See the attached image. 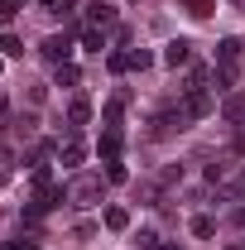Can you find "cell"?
I'll list each match as a JSON object with an SVG mask.
<instances>
[{
    "mask_svg": "<svg viewBox=\"0 0 245 250\" xmlns=\"http://www.w3.org/2000/svg\"><path fill=\"white\" fill-rule=\"evenodd\" d=\"M39 53L53 62V67H58V62H67V58H72V34H67V29H62V34H48V39L39 43Z\"/></svg>",
    "mask_w": 245,
    "mask_h": 250,
    "instance_id": "6da1fadb",
    "label": "cell"
},
{
    "mask_svg": "<svg viewBox=\"0 0 245 250\" xmlns=\"http://www.w3.org/2000/svg\"><path fill=\"white\" fill-rule=\"evenodd\" d=\"M67 197H72L77 207H92V202H101V178H96V173H82L77 183L67 188Z\"/></svg>",
    "mask_w": 245,
    "mask_h": 250,
    "instance_id": "7a4b0ae2",
    "label": "cell"
},
{
    "mask_svg": "<svg viewBox=\"0 0 245 250\" xmlns=\"http://www.w3.org/2000/svg\"><path fill=\"white\" fill-rule=\"evenodd\" d=\"M183 111H187V121H202V116L212 111V92H207V87H187Z\"/></svg>",
    "mask_w": 245,
    "mask_h": 250,
    "instance_id": "3957f363",
    "label": "cell"
},
{
    "mask_svg": "<svg viewBox=\"0 0 245 250\" xmlns=\"http://www.w3.org/2000/svg\"><path fill=\"white\" fill-rule=\"evenodd\" d=\"M187 58H192V43H187V39H173V43H168V48H163V62H168V67H173V72H178V67H183Z\"/></svg>",
    "mask_w": 245,
    "mask_h": 250,
    "instance_id": "277c9868",
    "label": "cell"
},
{
    "mask_svg": "<svg viewBox=\"0 0 245 250\" xmlns=\"http://www.w3.org/2000/svg\"><path fill=\"white\" fill-rule=\"evenodd\" d=\"M125 101H130V92H125V87H121V92H116V96H111V101H106V111H101V121H106V125H116V130H121V111H125Z\"/></svg>",
    "mask_w": 245,
    "mask_h": 250,
    "instance_id": "5b68a950",
    "label": "cell"
},
{
    "mask_svg": "<svg viewBox=\"0 0 245 250\" xmlns=\"http://www.w3.org/2000/svg\"><path fill=\"white\" fill-rule=\"evenodd\" d=\"M216 62L241 67V39H221V43H216Z\"/></svg>",
    "mask_w": 245,
    "mask_h": 250,
    "instance_id": "8992f818",
    "label": "cell"
},
{
    "mask_svg": "<svg viewBox=\"0 0 245 250\" xmlns=\"http://www.w3.org/2000/svg\"><path fill=\"white\" fill-rule=\"evenodd\" d=\"M77 39H82V48H92V53H101V48H106L101 24H82V29H77Z\"/></svg>",
    "mask_w": 245,
    "mask_h": 250,
    "instance_id": "52a82bcc",
    "label": "cell"
},
{
    "mask_svg": "<svg viewBox=\"0 0 245 250\" xmlns=\"http://www.w3.org/2000/svg\"><path fill=\"white\" fill-rule=\"evenodd\" d=\"M121 145H125L121 130H116V125H106V130H101V154H106V159H121Z\"/></svg>",
    "mask_w": 245,
    "mask_h": 250,
    "instance_id": "ba28073f",
    "label": "cell"
},
{
    "mask_svg": "<svg viewBox=\"0 0 245 250\" xmlns=\"http://www.w3.org/2000/svg\"><path fill=\"white\" fill-rule=\"evenodd\" d=\"M101 221H106V231H130V212L125 207H106Z\"/></svg>",
    "mask_w": 245,
    "mask_h": 250,
    "instance_id": "9c48e42d",
    "label": "cell"
},
{
    "mask_svg": "<svg viewBox=\"0 0 245 250\" xmlns=\"http://www.w3.org/2000/svg\"><path fill=\"white\" fill-rule=\"evenodd\" d=\"M87 20H92V24H111V20H116V5H106V0H92V5H87Z\"/></svg>",
    "mask_w": 245,
    "mask_h": 250,
    "instance_id": "30bf717a",
    "label": "cell"
},
{
    "mask_svg": "<svg viewBox=\"0 0 245 250\" xmlns=\"http://www.w3.org/2000/svg\"><path fill=\"white\" fill-rule=\"evenodd\" d=\"M58 159H62V168H77V164L87 159V149H82L77 140H67V145H62V149H58Z\"/></svg>",
    "mask_w": 245,
    "mask_h": 250,
    "instance_id": "8fae6325",
    "label": "cell"
},
{
    "mask_svg": "<svg viewBox=\"0 0 245 250\" xmlns=\"http://www.w3.org/2000/svg\"><path fill=\"white\" fill-rule=\"evenodd\" d=\"M221 111H226V121H231V125H241V121H245V96H241V92L226 96V106H221Z\"/></svg>",
    "mask_w": 245,
    "mask_h": 250,
    "instance_id": "7c38bea8",
    "label": "cell"
},
{
    "mask_svg": "<svg viewBox=\"0 0 245 250\" xmlns=\"http://www.w3.org/2000/svg\"><path fill=\"white\" fill-rule=\"evenodd\" d=\"M67 121H72V130H77V125H87V121H92V106H87V101L77 96V101L67 106Z\"/></svg>",
    "mask_w": 245,
    "mask_h": 250,
    "instance_id": "4fadbf2b",
    "label": "cell"
},
{
    "mask_svg": "<svg viewBox=\"0 0 245 250\" xmlns=\"http://www.w3.org/2000/svg\"><path fill=\"white\" fill-rule=\"evenodd\" d=\"M183 10L192 15V20H207V15L216 10V0H183Z\"/></svg>",
    "mask_w": 245,
    "mask_h": 250,
    "instance_id": "5bb4252c",
    "label": "cell"
},
{
    "mask_svg": "<svg viewBox=\"0 0 245 250\" xmlns=\"http://www.w3.org/2000/svg\"><path fill=\"white\" fill-rule=\"evenodd\" d=\"M125 178H130V168L121 159H106V183H125Z\"/></svg>",
    "mask_w": 245,
    "mask_h": 250,
    "instance_id": "9a60e30c",
    "label": "cell"
},
{
    "mask_svg": "<svg viewBox=\"0 0 245 250\" xmlns=\"http://www.w3.org/2000/svg\"><path fill=\"white\" fill-rule=\"evenodd\" d=\"M53 77H58V87H77V77H82V72H77L72 62H58V72H53Z\"/></svg>",
    "mask_w": 245,
    "mask_h": 250,
    "instance_id": "2e32d148",
    "label": "cell"
},
{
    "mask_svg": "<svg viewBox=\"0 0 245 250\" xmlns=\"http://www.w3.org/2000/svg\"><path fill=\"white\" fill-rule=\"evenodd\" d=\"M0 53H5V58H24V43H20L15 34H5V39H0Z\"/></svg>",
    "mask_w": 245,
    "mask_h": 250,
    "instance_id": "e0dca14e",
    "label": "cell"
},
{
    "mask_svg": "<svg viewBox=\"0 0 245 250\" xmlns=\"http://www.w3.org/2000/svg\"><path fill=\"white\" fill-rule=\"evenodd\" d=\"M192 236H202V241L216 236V221H212V217H192Z\"/></svg>",
    "mask_w": 245,
    "mask_h": 250,
    "instance_id": "ac0fdd59",
    "label": "cell"
},
{
    "mask_svg": "<svg viewBox=\"0 0 245 250\" xmlns=\"http://www.w3.org/2000/svg\"><path fill=\"white\" fill-rule=\"evenodd\" d=\"M106 67H111V72H130V53H121V48L106 53Z\"/></svg>",
    "mask_w": 245,
    "mask_h": 250,
    "instance_id": "d6986e66",
    "label": "cell"
},
{
    "mask_svg": "<svg viewBox=\"0 0 245 250\" xmlns=\"http://www.w3.org/2000/svg\"><path fill=\"white\" fill-rule=\"evenodd\" d=\"M10 173H15V154L0 149V183H10Z\"/></svg>",
    "mask_w": 245,
    "mask_h": 250,
    "instance_id": "ffe728a7",
    "label": "cell"
},
{
    "mask_svg": "<svg viewBox=\"0 0 245 250\" xmlns=\"http://www.w3.org/2000/svg\"><path fill=\"white\" fill-rule=\"evenodd\" d=\"M149 62H154V53H149V48H135V53H130V67H140V72H144Z\"/></svg>",
    "mask_w": 245,
    "mask_h": 250,
    "instance_id": "44dd1931",
    "label": "cell"
},
{
    "mask_svg": "<svg viewBox=\"0 0 245 250\" xmlns=\"http://www.w3.org/2000/svg\"><path fill=\"white\" fill-rule=\"evenodd\" d=\"M15 10H20V0H0V24H10V20H15Z\"/></svg>",
    "mask_w": 245,
    "mask_h": 250,
    "instance_id": "7402d4cb",
    "label": "cell"
},
{
    "mask_svg": "<svg viewBox=\"0 0 245 250\" xmlns=\"http://www.w3.org/2000/svg\"><path fill=\"white\" fill-rule=\"evenodd\" d=\"M140 250H159V236L154 231H140Z\"/></svg>",
    "mask_w": 245,
    "mask_h": 250,
    "instance_id": "603a6c76",
    "label": "cell"
},
{
    "mask_svg": "<svg viewBox=\"0 0 245 250\" xmlns=\"http://www.w3.org/2000/svg\"><path fill=\"white\" fill-rule=\"evenodd\" d=\"M72 5H77V0H58V5H53V15H58V20H62V15H67Z\"/></svg>",
    "mask_w": 245,
    "mask_h": 250,
    "instance_id": "cb8c5ba5",
    "label": "cell"
},
{
    "mask_svg": "<svg viewBox=\"0 0 245 250\" xmlns=\"http://www.w3.org/2000/svg\"><path fill=\"white\" fill-rule=\"evenodd\" d=\"M236 154H245V130H241V135H236Z\"/></svg>",
    "mask_w": 245,
    "mask_h": 250,
    "instance_id": "d4e9b609",
    "label": "cell"
},
{
    "mask_svg": "<svg viewBox=\"0 0 245 250\" xmlns=\"http://www.w3.org/2000/svg\"><path fill=\"white\" fill-rule=\"evenodd\" d=\"M236 221H241V226H245V207H241V212H236Z\"/></svg>",
    "mask_w": 245,
    "mask_h": 250,
    "instance_id": "484cf974",
    "label": "cell"
},
{
    "mask_svg": "<svg viewBox=\"0 0 245 250\" xmlns=\"http://www.w3.org/2000/svg\"><path fill=\"white\" fill-rule=\"evenodd\" d=\"M39 5H48V10H53V5H58V0H39Z\"/></svg>",
    "mask_w": 245,
    "mask_h": 250,
    "instance_id": "4316f807",
    "label": "cell"
},
{
    "mask_svg": "<svg viewBox=\"0 0 245 250\" xmlns=\"http://www.w3.org/2000/svg\"><path fill=\"white\" fill-rule=\"evenodd\" d=\"M226 250H245V246H241V241H236V246H226Z\"/></svg>",
    "mask_w": 245,
    "mask_h": 250,
    "instance_id": "83f0119b",
    "label": "cell"
},
{
    "mask_svg": "<svg viewBox=\"0 0 245 250\" xmlns=\"http://www.w3.org/2000/svg\"><path fill=\"white\" fill-rule=\"evenodd\" d=\"M159 250H178V246H159Z\"/></svg>",
    "mask_w": 245,
    "mask_h": 250,
    "instance_id": "f1b7e54d",
    "label": "cell"
},
{
    "mask_svg": "<svg viewBox=\"0 0 245 250\" xmlns=\"http://www.w3.org/2000/svg\"><path fill=\"white\" fill-rule=\"evenodd\" d=\"M0 250H10V246H0Z\"/></svg>",
    "mask_w": 245,
    "mask_h": 250,
    "instance_id": "f546056e",
    "label": "cell"
}]
</instances>
